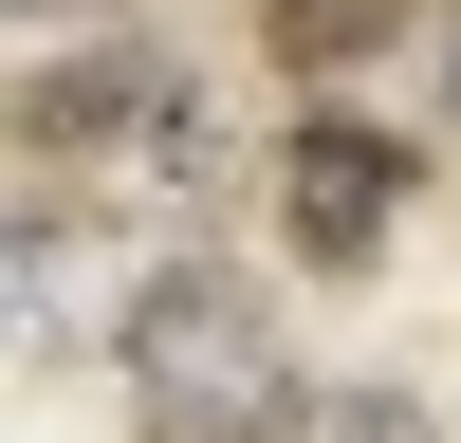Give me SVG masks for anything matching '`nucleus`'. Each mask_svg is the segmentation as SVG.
<instances>
[{"label":"nucleus","instance_id":"obj_1","mask_svg":"<svg viewBox=\"0 0 461 443\" xmlns=\"http://www.w3.org/2000/svg\"><path fill=\"white\" fill-rule=\"evenodd\" d=\"M19 148H37L56 185H93L111 222H221V203L258 185L240 111H221L167 37H74V56H37V74H19Z\"/></svg>","mask_w":461,"mask_h":443},{"label":"nucleus","instance_id":"obj_2","mask_svg":"<svg viewBox=\"0 0 461 443\" xmlns=\"http://www.w3.org/2000/svg\"><path fill=\"white\" fill-rule=\"evenodd\" d=\"M111 369H130V425H148V443H295V425H314L295 332H277V295H258L240 258H167V277H130Z\"/></svg>","mask_w":461,"mask_h":443},{"label":"nucleus","instance_id":"obj_3","mask_svg":"<svg viewBox=\"0 0 461 443\" xmlns=\"http://www.w3.org/2000/svg\"><path fill=\"white\" fill-rule=\"evenodd\" d=\"M406 185H425L406 130H369V111H295V130H277V240L314 258V277H369L388 222H406Z\"/></svg>","mask_w":461,"mask_h":443},{"label":"nucleus","instance_id":"obj_4","mask_svg":"<svg viewBox=\"0 0 461 443\" xmlns=\"http://www.w3.org/2000/svg\"><path fill=\"white\" fill-rule=\"evenodd\" d=\"M443 0H258V37H277V74H369V56H425Z\"/></svg>","mask_w":461,"mask_h":443},{"label":"nucleus","instance_id":"obj_5","mask_svg":"<svg viewBox=\"0 0 461 443\" xmlns=\"http://www.w3.org/2000/svg\"><path fill=\"white\" fill-rule=\"evenodd\" d=\"M93 332V222H74V185H37L19 203V351H74Z\"/></svg>","mask_w":461,"mask_h":443},{"label":"nucleus","instance_id":"obj_6","mask_svg":"<svg viewBox=\"0 0 461 443\" xmlns=\"http://www.w3.org/2000/svg\"><path fill=\"white\" fill-rule=\"evenodd\" d=\"M314 443H443V425H425L406 388H351V406H314Z\"/></svg>","mask_w":461,"mask_h":443},{"label":"nucleus","instance_id":"obj_7","mask_svg":"<svg viewBox=\"0 0 461 443\" xmlns=\"http://www.w3.org/2000/svg\"><path fill=\"white\" fill-rule=\"evenodd\" d=\"M425 130L461 148V0H443V19H425Z\"/></svg>","mask_w":461,"mask_h":443},{"label":"nucleus","instance_id":"obj_8","mask_svg":"<svg viewBox=\"0 0 461 443\" xmlns=\"http://www.w3.org/2000/svg\"><path fill=\"white\" fill-rule=\"evenodd\" d=\"M37 19H93V0H37Z\"/></svg>","mask_w":461,"mask_h":443}]
</instances>
